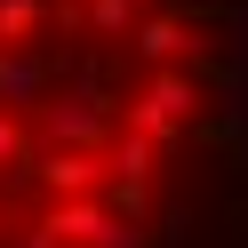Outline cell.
Segmentation results:
<instances>
[{"label": "cell", "mask_w": 248, "mask_h": 248, "mask_svg": "<svg viewBox=\"0 0 248 248\" xmlns=\"http://www.w3.org/2000/svg\"><path fill=\"white\" fill-rule=\"evenodd\" d=\"M192 112H200V80H192V72H168V64H152L144 88L120 104V120L144 128V136H160V144H176V136L192 128Z\"/></svg>", "instance_id": "1"}, {"label": "cell", "mask_w": 248, "mask_h": 248, "mask_svg": "<svg viewBox=\"0 0 248 248\" xmlns=\"http://www.w3.org/2000/svg\"><path fill=\"white\" fill-rule=\"evenodd\" d=\"M128 48L144 56V64H176V56H192V24H184L176 8H168V16H136Z\"/></svg>", "instance_id": "2"}, {"label": "cell", "mask_w": 248, "mask_h": 248, "mask_svg": "<svg viewBox=\"0 0 248 248\" xmlns=\"http://www.w3.org/2000/svg\"><path fill=\"white\" fill-rule=\"evenodd\" d=\"M152 160H160V136H144V128H128V120H120L112 152H104L112 184H152Z\"/></svg>", "instance_id": "3"}]
</instances>
